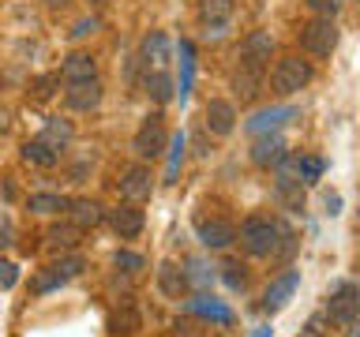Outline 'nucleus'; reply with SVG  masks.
Listing matches in <instances>:
<instances>
[{
	"label": "nucleus",
	"mask_w": 360,
	"mask_h": 337,
	"mask_svg": "<svg viewBox=\"0 0 360 337\" xmlns=\"http://www.w3.org/2000/svg\"><path fill=\"white\" fill-rule=\"evenodd\" d=\"M285 236H289V232L281 229L274 218H266V213H252V218H244L240 229H236V240H240V247H244L248 255H255V258L274 255Z\"/></svg>",
	"instance_id": "1"
},
{
	"label": "nucleus",
	"mask_w": 360,
	"mask_h": 337,
	"mask_svg": "<svg viewBox=\"0 0 360 337\" xmlns=\"http://www.w3.org/2000/svg\"><path fill=\"white\" fill-rule=\"evenodd\" d=\"M311 64L300 60V56H281V60L274 64V72H270V86L278 90V94H297V90H304L311 83Z\"/></svg>",
	"instance_id": "2"
},
{
	"label": "nucleus",
	"mask_w": 360,
	"mask_h": 337,
	"mask_svg": "<svg viewBox=\"0 0 360 337\" xmlns=\"http://www.w3.org/2000/svg\"><path fill=\"white\" fill-rule=\"evenodd\" d=\"M165 146H169V131L162 124V112H154V117H146L143 128L135 131L131 150H135V157H143V161H154V157L165 154Z\"/></svg>",
	"instance_id": "3"
},
{
	"label": "nucleus",
	"mask_w": 360,
	"mask_h": 337,
	"mask_svg": "<svg viewBox=\"0 0 360 337\" xmlns=\"http://www.w3.org/2000/svg\"><path fill=\"white\" fill-rule=\"evenodd\" d=\"M300 45H304V53H311V56H330L338 49V27H334V19L315 15L311 22H304V27H300Z\"/></svg>",
	"instance_id": "4"
},
{
	"label": "nucleus",
	"mask_w": 360,
	"mask_h": 337,
	"mask_svg": "<svg viewBox=\"0 0 360 337\" xmlns=\"http://www.w3.org/2000/svg\"><path fill=\"white\" fill-rule=\"evenodd\" d=\"M360 315V289L356 285H338L326 296V319L334 326H349Z\"/></svg>",
	"instance_id": "5"
},
{
	"label": "nucleus",
	"mask_w": 360,
	"mask_h": 337,
	"mask_svg": "<svg viewBox=\"0 0 360 337\" xmlns=\"http://www.w3.org/2000/svg\"><path fill=\"white\" fill-rule=\"evenodd\" d=\"M120 195L128 199V202H135V206H139V202H146L154 195V173H150V165H128L120 173Z\"/></svg>",
	"instance_id": "6"
},
{
	"label": "nucleus",
	"mask_w": 360,
	"mask_h": 337,
	"mask_svg": "<svg viewBox=\"0 0 360 337\" xmlns=\"http://www.w3.org/2000/svg\"><path fill=\"white\" fill-rule=\"evenodd\" d=\"M270 53H274V38H270V30H252L248 38L240 41V67H255V72H263Z\"/></svg>",
	"instance_id": "7"
},
{
	"label": "nucleus",
	"mask_w": 360,
	"mask_h": 337,
	"mask_svg": "<svg viewBox=\"0 0 360 337\" xmlns=\"http://www.w3.org/2000/svg\"><path fill=\"white\" fill-rule=\"evenodd\" d=\"M199 19H202V34L207 38H221L229 30V19H233V0H202L199 4Z\"/></svg>",
	"instance_id": "8"
},
{
	"label": "nucleus",
	"mask_w": 360,
	"mask_h": 337,
	"mask_svg": "<svg viewBox=\"0 0 360 337\" xmlns=\"http://www.w3.org/2000/svg\"><path fill=\"white\" fill-rule=\"evenodd\" d=\"M199 244L207 247V251H225V247L236 244V225L221 221V218L199 221Z\"/></svg>",
	"instance_id": "9"
},
{
	"label": "nucleus",
	"mask_w": 360,
	"mask_h": 337,
	"mask_svg": "<svg viewBox=\"0 0 360 337\" xmlns=\"http://www.w3.org/2000/svg\"><path fill=\"white\" fill-rule=\"evenodd\" d=\"M109 225H112V232H117L120 240H135V236L146 229V218H143V210L135 206V202H124V206L109 210Z\"/></svg>",
	"instance_id": "10"
},
{
	"label": "nucleus",
	"mask_w": 360,
	"mask_h": 337,
	"mask_svg": "<svg viewBox=\"0 0 360 337\" xmlns=\"http://www.w3.org/2000/svg\"><path fill=\"white\" fill-rule=\"evenodd\" d=\"M285 154H289V143L281 139L278 131H266V135H259V139L252 143V161L259 168H274Z\"/></svg>",
	"instance_id": "11"
},
{
	"label": "nucleus",
	"mask_w": 360,
	"mask_h": 337,
	"mask_svg": "<svg viewBox=\"0 0 360 337\" xmlns=\"http://www.w3.org/2000/svg\"><path fill=\"white\" fill-rule=\"evenodd\" d=\"M297 289H300V270H285V274L278 281H270V289L263 292V311H281Z\"/></svg>",
	"instance_id": "12"
},
{
	"label": "nucleus",
	"mask_w": 360,
	"mask_h": 337,
	"mask_svg": "<svg viewBox=\"0 0 360 337\" xmlns=\"http://www.w3.org/2000/svg\"><path fill=\"white\" fill-rule=\"evenodd\" d=\"M64 101H68V109H75V112L98 109L101 105V83H98V79H86V83H68Z\"/></svg>",
	"instance_id": "13"
},
{
	"label": "nucleus",
	"mask_w": 360,
	"mask_h": 337,
	"mask_svg": "<svg viewBox=\"0 0 360 337\" xmlns=\"http://www.w3.org/2000/svg\"><path fill=\"white\" fill-rule=\"evenodd\" d=\"M292 117H297V109H292V105H270V109H259L244 128L252 135H266V131H278L281 124H289Z\"/></svg>",
	"instance_id": "14"
},
{
	"label": "nucleus",
	"mask_w": 360,
	"mask_h": 337,
	"mask_svg": "<svg viewBox=\"0 0 360 337\" xmlns=\"http://www.w3.org/2000/svg\"><path fill=\"white\" fill-rule=\"evenodd\" d=\"M233 128H236L233 101H221V98L207 101V131L218 135V139H225V135H233Z\"/></svg>",
	"instance_id": "15"
},
{
	"label": "nucleus",
	"mask_w": 360,
	"mask_h": 337,
	"mask_svg": "<svg viewBox=\"0 0 360 337\" xmlns=\"http://www.w3.org/2000/svg\"><path fill=\"white\" fill-rule=\"evenodd\" d=\"M68 213H72V225H79V229H98L105 221V210H101L98 199H68Z\"/></svg>",
	"instance_id": "16"
},
{
	"label": "nucleus",
	"mask_w": 360,
	"mask_h": 337,
	"mask_svg": "<svg viewBox=\"0 0 360 337\" xmlns=\"http://www.w3.org/2000/svg\"><path fill=\"white\" fill-rule=\"evenodd\" d=\"M60 75H64V83H86V79H98V60L90 53H72L60 64Z\"/></svg>",
	"instance_id": "17"
},
{
	"label": "nucleus",
	"mask_w": 360,
	"mask_h": 337,
	"mask_svg": "<svg viewBox=\"0 0 360 337\" xmlns=\"http://www.w3.org/2000/svg\"><path fill=\"white\" fill-rule=\"evenodd\" d=\"M60 146H53L49 139H30V143H22V161H30V165H41V168H53L56 161H60Z\"/></svg>",
	"instance_id": "18"
},
{
	"label": "nucleus",
	"mask_w": 360,
	"mask_h": 337,
	"mask_svg": "<svg viewBox=\"0 0 360 337\" xmlns=\"http://www.w3.org/2000/svg\"><path fill=\"white\" fill-rule=\"evenodd\" d=\"M274 199H278L281 210L300 213L304 210V184H300V180H292V176H278L274 180Z\"/></svg>",
	"instance_id": "19"
},
{
	"label": "nucleus",
	"mask_w": 360,
	"mask_h": 337,
	"mask_svg": "<svg viewBox=\"0 0 360 337\" xmlns=\"http://www.w3.org/2000/svg\"><path fill=\"white\" fill-rule=\"evenodd\" d=\"M158 289H162L165 296L180 300L191 285H188V274H184V270H180L176 263H162V266H158Z\"/></svg>",
	"instance_id": "20"
},
{
	"label": "nucleus",
	"mask_w": 360,
	"mask_h": 337,
	"mask_svg": "<svg viewBox=\"0 0 360 337\" xmlns=\"http://www.w3.org/2000/svg\"><path fill=\"white\" fill-rule=\"evenodd\" d=\"M188 311L199 315V319H214V322H221V326L233 322V311L225 308L221 300H214V296H191L188 300Z\"/></svg>",
	"instance_id": "21"
},
{
	"label": "nucleus",
	"mask_w": 360,
	"mask_h": 337,
	"mask_svg": "<svg viewBox=\"0 0 360 337\" xmlns=\"http://www.w3.org/2000/svg\"><path fill=\"white\" fill-rule=\"evenodd\" d=\"M139 53H143V60H146V64H158V67H162V64L169 60V53H173V45H169V38H165L162 30H150V34L143 38Z\"/></svg>",
	"instance_id": "22"
},
{
	"label": "nucleus",
	"mask_w": 360,
	"mask_h": 337,
	"mask_svg": "<svg viewBox=\"0 0 360 337\" xmlns=\"http://www.w3.org/2000/svg\"><path fill=\"white\" fill-rule=\"evenodd\" d=\"M169 165H165V184H176V176H180V165H184V154H188V135L184 131H176V135H169Z\"/></svg>",
	"instance_id": "23"
},
{
	"label": "nucleus",
	"mask_w": 360,
	"mask_h": 337,
	"mask_svg": "<svg viewBox=\"0 0 360 337\" xmlns=\"http://www.w3.org/2000/svg\"><path fill=\"white\" fill-rule=\"evenodd\" d=\"M143 90H146V98H150V101H158V105L173 101V79H169L165 72H150L143 79Z\"/></svg>",
	"instance_id": "24"
},
{
	"label": "nucleus",
	"mask_w": 360,
	"mask_h": 337,
	"mask_svg": "<svg viewBox=\"0 0 360 337\" xmlns=\"http://www.w3.org/2000/svg\"><path fill=\"white\" fill-rule=\"evenodd\" d=\"M233 86L240 101H255L259 98V86H263V72H255V67H240V72L233 75Z\"/></svg>",
	"instance_id": "25"
},
{
	"label": "nucleus",
	"mask_w": 360,
	"mask_h": 337,
	"mask_svg": "<svg viewBox=\"0 0 360 337\" xmlns=\"http://www.w3.org/2000/svg\"><path fill=\"white\" fill-rule=\"evenodd\" d=\"M139 326H143V319H139V311H135L131 303H120V308L109 315V330L112 333H135Z\"/></svg>",
	"instance_id": "26"
},
{
	"label": "nucleus",
	"mask_w": 360,
	"mask_h": 337,
	"mask_svg": "<svg viewBox=\"0 0 360 337\" xmlns=\"http://www.w3.org/2000/svg\"><path fill=\"white\" fill-rule=\"evenodd\" d=\"M27 210L30 213H60V210H68V199L53 195V191H38V195L27 199Z\"/></svg>",
	"instance_id": "27"
},
{
	"label": "nucleus",
	"mask_w": 360,
	"mask_h": 337,
	"mask_svg": "<svg viewBox=\"0 0 360 337\" xmlns=\"http://www.w3.org/2000/svg\"><path fill=\"white\" fill-rule=\"evenodd\" d=\"M41 139H49L53 146H60V150H64V146H68V143L75 139V128H72V124H68V120H60V117H53L49 124H45Z\"/></svg>",
	"instance_id": "28"
},
{
	"label": "nucleus",
	"mask_w": 360,
	"mask_h": 337,
	"mask_svg": "<svg viewBox=\"0 0 360 337\" xmlns=\"http://www.w3.org/2000/svg\"><path fill=\"white\" fill-rule=\"evenodd\" d=\"M45 240H49L53 247H60V251H68V247L79 244V225H49Z\"/></svg>",
	"instance_id": "29"
},
{
	"label": "nucleus",
	"mask_w": 360,
	"mask_h": 337,
	"mask_svg": "<svg viewBox=\"0 0 360 337\" xmlns=\"http://www.w3.org/2000/svg\"><path fill=\"white\" fill-rule=\"evenodd\" d=\"M56 86H60V72H45L30 83V98L34 101H49L56 94Z\"/></svg>",
	"instance_id": "30"
},
{
	"label": "nucleus",
	"mask_w": 360,
	"mask_h": 337,
	"mask_svg": "<svg viewBox=\"0 0 360 337\" xmlns=\"http://www.w3.org/2000/svg\"><path fill=\"white\" fill-rule=\"evenodd\" d=\"M180 67H184V79H180V101L191 94V75H195V53H191V41H180Z\"/></svg>",
	"instance_id": "31"
},
{
	"label": "nucleus",
	"mask_w": 360,
	"mask_h": 337,
	"mask_svg": "<svg viewBox=\"0 0 360 337\" xmlns=\"http://www.w3.org/2000/svg\"><path fill=\"white\" fill-rule=\"evenodd\" d=\"M64 281H68V277H60V274H56V270L49 266V270H41V274H34L30 292H34V296H49L53 289H60V285H64Z\"/></svg>",
	"instance_id": "32"
},
{
	"label": "nucleus",
	"mask_w": 360,
	"mask_h": 337,
	"mask_svg": "<svg viewBox=\"0 0 360 337\" xmlns=\"http://www.w3.org/2000/svg\"><path fill=\"white\" fill-rule=\"evenodd\" d=\"M112 266L124 270V274H139V270L146 266V258L135 255V251H117V255H112Z\"/></svg>",
	"instance_id": "33"
},
{
	"label": "nucleus",
	"mask_w": 360,
	"mask_h": 337,
	"mask_svg": "<svg viewBox=\"0 0 360 337\" xmlns=\"http://www.w3.org/2000/svg\"><path fill=\"white\" fill-rule=\"evenodd\" d=\"M53 270L60 277H75V274H83V270H86V263H83V255H64V258H56V263H53Z\"/></svg>",
	"instance_id": "34"
},
{
	"label": "nucleus",
	"mask_w": 360,
	"mask_h": 337,
	"mask_svg": "<svg viewBox=\"0 0 360 337\" xmlns=\"http://www.w3.org/2000/svg\"><path fill=\"white\" fill-rule=\"evenodd\" d=\"M315 15H323V19H334L338 11H342V0H304Z\"/></svg>",
	"instance_id": "35"
},
{
	"label": "nucleus",
	"mask_w": 360,
	"mask_h": 337,
	"mask_svg": "<svg viewBox=\"0 0 360 337\" xmlns=\"http://www.w3.org/2000/svg\"><path fill=\"white\" fill-rule=\"evenodd\" d=\"M221 270H225V281H229L233 289H244V281H248V274H244V266H236V263H225Z\"/></svg>",
	"instance_id": "36"
},
{
	"label": "nucleus",
	"mask_w": 360,
	"mask_h": 337,
	"mask_svg": "<svg viewBox=\"0 0 360 337\" xmlns=\"http://www.w3.org/2000/svg\"><path fill=\"white\" fill-rule=\"evenodd\" d=\"M15 281H19V266H15V263H0V289L8 292Z\"/></svg>",
	"instance_id": "37"
},
{
	"label": "nucleus",
	"mask_w": 360,
	"mask_h": 337,
	"mask_svg": "<svg viewBox=\"0 0 360 337\" xmlns=\"http://www.w3.org/2000/svg\"><path fill=\"white\" fill-rule=\"evenodd\" d=\"M98 30V19L90 15V19H79L75 22V30H72V38H86V34H94Z\"/></svg>",
	"instance_id": "38"
},
{
	"label": "nucleus",
	"mask_w": 360,
	"mask_h": 337,
	"mask_svg": "<svg viewBox=\"0 0 360 337\" xmlns=\"http://www.w3.org/2000/svg\"><path fill=\"white\" fill-rule=\"evenodd\" d=\"M345 337H360V315H356V319L345 326Z\"/></svg>",
	"instance_id": "39"
},
{
	"label": "nucleus",
	"mask_w": 360,
	"mask_h": 337,
	"mask_svg": "<svg viewBox=\"0 0 360 337\" xmlns=\"http://www.w3.org/2000/svg\"><path fill=\"white\" fill-rule=\"evenodd\" d=\"M338 206H342V199H338V195H326V213H338Z\"/></svg>",
	"instance_id": "40"
},
{
	"label": "nucleus",
	"mask_w": 360,
	"mask_h": 337,
	"mask_svg": "<svg viewBox=\"0 0 360 337\" xmlns=\"http://www.w3.org/2000/svg\"><path fill=\"white\" fill-rule=\"evenodd\" d=\"M304 337H323V333H319V322H315V319L304 326Z\"/></svg>",
	"instance_id": "41"
},
{
	"label": "nucleus",
	"mask_w": 360,
	"mask_h": 337,
	"mask_svg": "<svg viewBox=\"0 0 360 337\" xmlns=\"http://www.w3.org/2000/svg\"><path fill=\"white\" fill-rule=\"evenodd\" d=\"M45 4H49V8H68L72 0H45Z\"/></svg>",
	"instance_id": "42"
}]
</instances>
